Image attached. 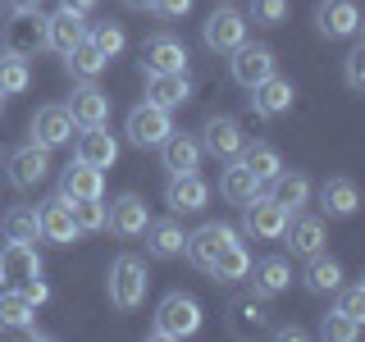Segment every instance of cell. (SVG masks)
I'll use <instances>...</instances> for the list:
<instances>
[{
    "instance_id": "obj_46",
    "label": "cell",
    "mask_w": 365,
    "mask_h": 342,
    "mask_svg": "<svg viewBox=\"0 0 365 342\" xmlns=\"http://www.w3.org/2000/svg\"><path fill=\"white\" fill-rule=\"evenodd\" d=\"M60 9H68V14H78V19H87L91 9H96V0H60Z\"/></svg>"
},
{
    "instance_id": "obj_27",
    "label": "cell",
    "mask_w": 365,
    "mask_h": 342,
    "mask_svg": "<svg viewBox=\"0 0 365 342\" xmlns=\"http://www.w3.org/2000/svg\"><path fill=\"white\" fill-rule=\"evenodd\" d=\"M283 242H288L292 256H315V251H324V224L311 219V214H297V219H288V228H283Z\"/></svg>"
},
{
    "instance_id": "obj_8",
    "label": "cell",
    "mask_w": 365,
    "mask_h": 342,
    "mask_svg": "<svg viewBox=\"0 0 365 342\" xmlns=\"http://www.w3.org/2000/svg\"><path fill=\"white\" fill-rule=\"evenodd\" d=\"M187 46L174 32H155L142 51V73H187Z\"/></svg>"
},
{
    "instance_id": "obj_33",
    "label": "cell",
    "mask_w": 365,
    "mask_h": 342,
    "mask_svg": "<svg viewBox=\"0 0 365 342\" xmlns=\"http://www.w3.org/2000/svg\"><path fill=\"white\" fill-rule=\"evenodd\" d=\"M247 269H251V251L233 237V242H228L220 256L210 260V269H205V274H210L215 283H242V279H247Z\"/></svg>"
},
{
    "instance_id": "obj_45",
    "label": "cell",
    "mask_w": 365,
    "mask_h": 342,
    "mask_svg": "<svg viewBox=\"0 0 365 342\" xmlns=\"http://www.w3.org/2000/svg\"><path fill=\"white\" fill-rule=\"evenodd\" d=\"M23 296H28V301L32 306H46V301H51V288H46V283H41V274H37V279H28V283H23V288H19Z\"/></svg>"
},
{
    "instance_id": "obj_19",
    "label": "cell",
    "mask_w": 365,
    "mask_h": 342,
    "mask_svg": "<svg viewBox=\"0 0 365 342\" xmlns=\"http://www.w3.org/2000/svg\"><path fill=\"white\" fill-rule=\"evenodd\" d=\"M155 151H160V160H165L169 174H197L201 155H205L201 151V137H192V133H169Z\"/></svg>"
},
{
    "instance_id": "obj_44",
    "label": "cell",
    "mask_w": 365,
    "mask_h": 342,
    "mask_svg": "<svg viewBox=\"0 0 365 342\" xmlns=\"http://www.w3.org/2000/svg\"><path fill=\"white\" fill-rule=\"evenodd\" d=\"M155 14L160 19H187L192 14V0H155Z\"/></svg>"
},
{
    "instance_id": "obj_2",
    "label": "cell",
    "mask_w": 365,
    "mask_h": 342,
    "mask_svg": "<svg viewBox=\"0 0 365 342\" xmlns=\"http://www.w3.org/2000/svg\"><path fill=\"white\" fill-rule=\"evenodd\" d=\"M201 328V301L187 292H169L165 301L155 306V319H151V338L160 342H178V338H192Z\"/></svg>"
},
{
    "instance_id": "obj_13",
    "label": "cell",
    "mask_w": 365,
    "mask_h": 342,
    "mask_svg": "<svg viewBox=\"0 0 365 342\" xmlns=\"http://www.w3.org/2000/svg\"><path fill=\"white\" fill-rule=\"evenodd\" d=\"M68 114H73L78 128H91V123H110V91L96 87V78H83L68 96Z\"/></svg>"
},
{
    "instance_id": "obj_30",
    "label": "cell",
    "mask_w": 365,
    "mask_h": 342,
    "mask_svg": "<svg viewBox=\"0 0 365 342\" xmlns=\"http://www.w3.org/2000/svg\"><path fill=\"white\" fill-rule=\"evenodd\" d=\"M78 41H87V23L78 19V14L60 9V14H51V19H46V46H51V51L68 55Z\"/></svg>"
},
{
    "instance_id": "obj_21",
    "label": "cell",
    "mask_w": 365,
    "mask_h": 342,
    "mask_svg": "<svg viewBox=\"0 0 365 342\" xmlns=\"http://www.w3.org/2000/svg\"><path fill=\"white\" fill-rule=\"evenodd\" d=\"M37 228H41V237L46 242H55V247H68V242H78V228H73V214H68V201L64 197H51V201H41V210H37Z\"/></svg>"
},
{
    "instance_id": "obj_9",
    "label": "cell",
    "mask_w": 365,
    "mask_h": 342,
    "mask_svg": "<svg viewBox=\"0 0 365 342\" xmlns=\"http://www.w3.org/2000/svg\"><path fill=\"white\" fill-rule=\"evenodd\" d=\"M165 205H169V214H201L210 205V182L201 174H169Z\"/></svg>"
},
{
    "instance_id": "obj_36",
    "label": "cell",
    "mask_w": 365,
    "mask_h": 342,
    "mask_svg": "<svg viewBox=\"0 0 365 342\" xmlns=\"http://www.w3.org/2000/svg\"><path fill=\"white\" fill-rule=\"evenodd\" d=\"M106 64H110V60H106V55H101L91 41H78L73 51L64 55V68H68L73 78H101V73H106Z\"/></svg>"
},
{
    "instance_id": "obj_12",
    "label": "cell",
    "mask_w": 365,
    "mask_h": 342,
    "mask_svg": "<svg viewBox=\"0 0 365 342\" xmlns=\"http://www.w3.org/2000/svg\"><path fill=\"white\" fill-rule=\"evenodd\" d=\"M14 23H5V51H14V55H37L41 46H46V14L41 9H14Z\"/></svg>"
},
{
    "instance_id": "obj_32",
    "label": "cell",
    "mask_w": 365,
    "mask_h": 342,
    "mask_svg": "<svg viewBox=\"0 0 365 342\" xmlns=\"http://www.w3.org/2000/svg\"><path fill=\"white\" fill-rule=\"evenodd\" d=\"M306 292H338L342 288V265L334 256H324V251H315V256H306V274H302Z\"/></svg>"
},
{
    "instance_id": "obj_43",
    "label": "cell",
    "mask_w": 365,
    "mask_h": 342,
    "mask_svg": "<svg viewBox=\"0 0 365 342\" xmlns=\"http://www.w3.org/2000/svg\"><path fill=\"white\" fill-rule=\"evenodd\" d=\"M342 78H347L351 91H365V41H356L342 60Z\"/></svg>"
},
{
    "instance_id": "obj_11",
    "label": "cell",
    "mask_w": 365,
    "mask_h": 342,
    "mask_svg": "<svg viewBox=\"0 0 365 342\" xmlns=\"http://www.w3.org/2000/svg\"><path fill=\"white\" fill-rule=\"evenodd\" d=\"M106 210H110L106 228H110V233H119L123 242L142 237V233H146V224H151V210H146V201L137 197V192H123V197H114Z\"/></svg>"
},
{
    "instance_id": "obj_37",
    "label": "cell",
    "mask_w": 365,
    "mask_h": 342,
    "mask_svg": "<svg viewBox=\"0 0 365 342\" xmlns=\"http://www.w3.org/2000/svg\"><path fill=\"white\" fill-rule=\"evenodd\" d=\"M68 214H73V228L78 233H101L110 219V210L101 205V197H87V201H68Z\"/></svg>"
},
{
    "instance_id": "obj_20",
    "label": "cell",
    "mask_w": 365,
    "mask_h": 342,
    "mask_svg": "<svg viewBox=\"0 0 365 342\" xmlns=\"http://www.w3.org/2000/svg\"><path fill=\"white\" fill-rule=\"evenodd\" d=\"M60 197L64 201H87V197H106V169L87 165V160H73V165L60 174Z\"/></svg>"
},
{
    "instance_id": "obj_48",
    "label": "cell",
    "mask_w": 365,
    "mask_h": 342,
    "mask_svg": "<svg viewBox=\"0 0 365 342\" xmlns=\"http://www.w3.org/2000/svg\"><path fill=\"white\" fill-rule=\"evenodd\" d=\"M128 9H137V14H146V9H155V0H123Z\"/></svg>"
},
{
    "instance_id": "obj_23",
    "label": "cell",
    "mask_w": 365,
    "mask_h": 342,
    "mask_svg": "<svg viewBox=\"0 0 365 342\" xmlns=\"http://www.w3.org/2000/svg\"><path fill=\"white\" fill-rule=\"evenodd\" d=\"M146 100L160 110H178L192 100V78L187 73H146Z\"/></svg>"
},
{
    "instance_id": "obj_10",
    "label": "cell",
    "mask_w": 365,
    "mask_h": 342,
    "mask_svg": "<svg viewBox=\"0 0 365 342\" xmlns=\"http://www.w3.org/2000/svg\"><path fill=\"white\" fill-rule=\"evenodd\" d=\"M274 64H279V60H274L269 46H251V41H242V46L233 51V60H228V73H233L237 87L251 91L256 83H265V78L274 73Z\"/></svg>"
},
{
    "instance_id": "obj_14",
    "label": "cell",
    "mask_w": 365,
    "mask_h": 342,
    "mask_svg": "<svg viewBox=\"0 0 365 342\" xmlns=\"http://www.w3.org/2000/svg\"><path fill=\"white\" fill-rule=\"evenodd\" d=\"M73 114H68L64 105H41L37 114H32V142L46 146V151H55V146H68L73 142Z\"/></svg>"
},
{
    "instance_id": "obj_42",
    "label": "cell",
    "mask_w": 365,
    "mask_h": 342,
    "mask_svg": "<svg viewBox=\"0 0 365 342\" xmlns=\"http://www.w3.org/2000/svg\"><path fill=\"white\" fill-rule=\"evenodd\" d=\"M251 23H260V28H279L283 19H288V0H251Z\"/></svg>"
},
{
    "instance_id": "obj_31",
    "label": "cell",
    "mask_w": 365,
    "mask_h": 342,
    "mask_svg": "<svg viewBox=\"0 0 365 342\" xmlns=\"http://www.w3.org/2000/svg\"><path fill=\"white\" fill-rule=\"evenodd\" d=\"M32 324H37V306H32L19 288L0 292V333H28Z\"/></svg>"
},
{
    "instance_id": "obj_29",
    "label": "cell",
    "mask_w": 365,
    "mask_h": 342,
    "mask_svg": "<svg viewBox=\"0 0 365 342\" xmlns=\"http://www.w3.org/2000/svg\"><path fill=\"white\" fill-rule=\"evenodd\" d=\"M247 279L256 283V296H279V292H288V283H292V265L283 256H265L260 265L247 269Z\"/></svg>"
},
{
    "instance_id": "obj_39",
    "label": "cell",
    "mask_w": 365,
    "mask_h": 342,
    "mask_svg": "<svg viewBox=\"0 0 365 342\" xmlns=\"http://www.w3.org/2000/svg\"><path fill=\"white\" fill-rule=\"evenodd\" d=\"M87 41L96 46V51L106 55V60H114V55L123 51V41H128V37H123L119 23H91V28H87Z\"/></svg>"
},
{
    "instance_id": "obj_28",
    "label": "cell",
    "mask_w": 365,
    "mask_h": 342,
    "mask_svg": "<svg viewBox=\"0 0 365 342\" xmlns=\"http://www.w3.org/2000/svg\"><path fill=\"white\" fill-rule=\"evenodd\" d=\"M356 205H361V192H356L351 178H329L324 187H319V210L334 214V219H351Z\"/></svg>"
},
{
    "instance_id": "obj_40",
    "label": "cell",
    "mask_w": 365,
    "mask_h": 342,
    "mask_svg": "<svg viewBox=\"0 0 365 342\" xmlns=\"http://www.w3.org/2000/svg\"><path fill=\"white\" fill-rule=\"evenodd\" d=\"M319 338H329V342H356L361 338V324H356V319H347V315H338V311H329L324 319H319Z\"/></svg>"
},
{
    "instance_id": "obj_3",
    "label": "cell",
    "mask_w": 365,
    "mask_h": 342,
    "mask_svg": "<svg viewBox=\"0 0 365 342\" xmlns=\"http://www.w3.org/2000/svg\"><path fill=\"white\" fill-rule=\"evenodd\" d=\"M288 219H292V214L283 210L274 197H265V192H256V197L242 205V233L256 237V242H279L283 228H288Z\"/></svg>"
},
{
    "instance_id": "obj_15",
    "label": "cell",
    "mask_w": 365,
    "mask_h": 342,
    "mask_svg": "<svg viewBox=\"0 0 365 342\" xmlns=\"http://www.w3.org/2000/svg\"><path fill=\"white\" fill-rule=\"evenodd\" d=\"M46 174H51V151H46V146L28 142L9 155V182H14L19 192H32L37 182H46Z\"/></svg>"
},
{
    "instance_id": "obj_6",
    "label": "cell",
    "mask_w": 365,
    "mask_h": 342,
    "mask_svg": "<svg viewBox=\"0 0 365 342\" xmlns=\"http://www.w3.org/2000/svg\"><path fill=\"white\" fill-rule=\"evenodd\" d=\"M233 237H237V228H233V224L210 219V224H201L197 233H187V242H182V256H187L197 269H210V260L220 256V251L233 242Z\"/></svg>"
},
{
    "instance_id": "obj_18",
    "label": "cell",
    "mask_w": 365,
    "mask_h": 342,
    "mask_svg": "<svg viewBox=\"0 0 365 342\" xmlns=\"http://www.w3.org/2000/svg\"><path fill=\"white\" fill-rule=\"evenodd\" d=\"M292 100H297V87L288 83V78H279V73H269L265 83L251 87V110H256L260 119H279V114H288Z\"/></svg>"
},
{
    "instance_id": "obj_24",
    "label": "cell",
    "mask_w": 365,
    "mask_h": 342,
    "mask_svg": "<svg viewBox=\"0 0 365 342\" xmlns=\"http://www.w3.org/2000/svg\"><path fill=\"white\" fill-rule=\"evenodd\" d=\"M260 187H265V182L251 174V169H247L237 155H233V160H224V174H220V197H224L228 205H247V201L256 197Z\"/></svg>"
},
{
    "instance_id": "obj_34",
    "label": "cell",
    "mask_w": 365,
    "mask_h": 342,
    "mask_svg": "<svg viewBox=\"0 0 365 342\" xmlns=\"http://www.w3.org/2000/svg\"><path fill=\"white\" fill-rule=\"evenodd\" d=\"M32 87V68L23 55L14 51H0V96H23Z\"/></svg>"
},
{
    "instance_id": "obj_41",
    "label": "cell",
    "mask_w": 365,
    "mask_h": 342,
    "mask_svg": "<svg viewBox=\"0 0 365 342\" xmlns=\"http://www.w3.org/2000/svg\"><path fill=\"white\" fill-rule=\"evenodd\" d=\"M334 311L361 324V319H365V288H361V283H342V288H338V306H334Z\"/></svg>"
},
{
    "instance_id": "obj_16",
    "label": "cell",
    "mask_w": 365,
    "mask_h": 342,
    "mask_svg": "<svg viewBox=\"0 0 365 342\" xmlns=\"http://www.w3.org/2000/svg\"><path fill=\"white\" fill-rule=\"evenodd\" d=\"M315 28H319V37H356L361 32L356 0H319L315 5Z\"/></svg>"
},
{
    "instance_id": "obj_1",
    "label": "cell",
    "mask_w": 365,
    "mask_h": 342,
    "mask_svg": "<svg viewBox=\"0 0 365 342\" xmlns=\"http://www.w3.org/2000/svg\"><path fill=\"white\" fill-rule=\"evenodd\" d=\"M106 292H110V306L114 311H137V306L146 301V292H151V274H146V260L142 256H114V265L106 274Z\"/></svg>"
},
{
    "instance_id": "obj_26",
    "label": "cell",
    "mask_w": 365,
    "mask_h": 342,
    "mask_svg": "<svg viewBox=\"0 0 365 342\" xmlns=\"http://www.w3.org/2000/svg\"><path fill=\"white\" fill-rule=\"evenodd\" d=\"M142 237H146V251H151L155 260H178L182 242H187V233H182L178 219H151Z\"/></svg>"
},
{
    "instance_id": "obj_17",
    "label": "cell",
    "mask_w": 365,
    "mask_h": 342,
    "mask_svg": "<svg viewBox=\"0 0 365 342\" xmlns=\"http://www.w3.org/2000/svg\"><path fill=\"white\" fill-rule=\"evenodd\" d=\"M242 123L228 119V114H215V119H205L201 128V151H210L215 160H233L237 151H242Z\"/></svg>"
},
{
    "instance_id": "obj_38",
    "label": "cell",
    "mask_w": 365,
    "mask_h": 342,
    "mask_svg": "<svg viewBox=\"0 0 365 342\" xmlns=\"http://www.w3.org/2000/svg\"><path fill=\"white\" fill-rule=\"evenodd\" d=\"M0 228H5L9 237H23V242H37V237H41V228H37V210H32V205H14V210L0 219Z\"/></svg>"
},
{
    "instance_id": "obj_50",
    "label": "cell",
    "mask_w": 365,
    "mask_h": 342,
    "mask_svg": "<svg viewBox=\"0 0 365 342\" xmlns=\"http://www.w3.org/2000/svg\"><path fill=\"white\" fill-rule=\"evenodd\" d=\"M0 110H5V96H0Z\"/></svg>"
},
{
    "instance_id": "obj_4",
    "label": "cell",
    "mask_w": 365,
    "mask_h": 342,
    "mask_svg": "<svg viewBox=\"0 0 365 342\" xmlns=\"http://www.w3.org/2000/svg\"><path fill=\"white\" fill-rule=\"evenodd\" d=\"M123 133H128V142L137 146V151H155V146L165 142L169 133H174V123H169V110H160V105H151V100H142V105L128 110Z\"/></svg>"
},
{
    "instance_id": "obj_5",
    "label": "cell",
    "mask_w": 365,
    "mask_h": 342,
    "mask_svg": "<svg viewBox=\"0 0 365 342\" xmlns=\"http://www.w3.org/2000/svg\"><path fill=\"white\" fill-rule=\"evenodd\" d=\"M201 37H205V46H210L215 55H233L237 46L247 41V14H237L233 5H220L201 23Z\"/></svg>"
},
{
    "instance_id": "obj_25",
    "label": "cell",
    "mask_w": 365,
    "mask_h": 342,
    "mask_svg": "<svg viewBox=\"0 0 365 342\" xmlns=\"http://www.w3.org/2000/svg\"><path fill=\"white\" fill-rule=\"evenodd\" d=\"M269 197L279 201L288 214H297L306 201H311V178H306L302 169H279V174L269 178Z\"/></svg>"
},
{
    "instance_id": "obj_22",
    "label": "cell",
    "mask_w": 365,
    "mask_h": 342,
    "mask_svg": "<svg viewBox=\"0 0 365 342\" xmlns=\"http://www.w3.org/2000/svg\"><path fill=\"white\" fill-rule=\"evenodd\" d=\"M78 160H87V165H96V169H110L114 160H119V137H114L106 123H91V128L78 133Z\"/></svg>"
},
{
    "instance_id": "obj_7",
    "label": "cell",
    "mask_w": 365,
    "mask_h": 342,
    "mask_svg": "<svg viewBox=\"0 0 365 342\" xmlns=\"http://www.w3.org/2000/svg\"><path fill=\"white\" fill-rule=\"evenodd\" d=\"M41 274V256L32 242H23V237H9L5 247H0V283L5 288H23L28 279H37Z\"/></svg>"
},
{
    "instance_id": "obj_47",
    "label": "cell",
    "mask_w": 365,
    "mask_h": 342,
    "mask_svg": "<svg viewBox=\"0 0 365 342\" xmlns=\"http://www.w3.org/2000/svg\"><path fill=\"white\" fill-rule=\"evenodd\" d=\"M279 338H288V342H302L306 333H302V328H297V324H288V328H279Z\"/></svg>"
},
{
    "instance_id": "obj_49",
    "label": "cell",
    "mask_w": 365,
    "mask_h": 342,
    "mask_svg": "<svg viewBox=\"0 0 365 342\" xmlns=\"http://www.w3.org/2000/svg\"><path fill=\"white\" fill-rule=\"evenodd\" d=\"M9 9H41V0H5Z\"/></svg>"
},
{
    "instance_id": "obj_35",
    "label": "cell",
    "mask_w": 365,
    "mask_h": 342,
    "mask_svg": "<svg viewBox=\"0 0 365 342\" xmlns=\"http://www.w3.org/2000/svg\"><path fill=\"white\" fill-rule=\"evenodd\" d=\"M237 155H242V165H247L260 182H269V178L283 169V155L274 151L269 142H242V151H237Z\"/></svg>"
}]
</instances>
